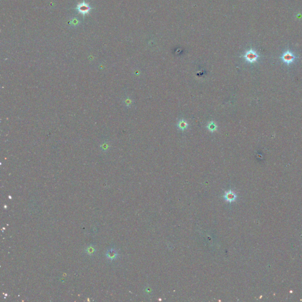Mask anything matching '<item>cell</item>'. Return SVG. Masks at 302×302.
<instances>
[{
	"instance_id": "1",
	"label": "cell",
	"mask_w": 302,
	"mask_h": 302,
	"mask_svg": "<svg viewBox=\"0 0 302 302\" xmlns=\"http://www.w3.org/2000/svg\"><path fill=\"white\" fill-rule=\"evenodd\" d=\"M243 57L247 62L254 63L257 61L258 59L259 58V55L255 50L250 49L245 52V53L243 56Z\"/></svg>"
},
{
	"instance_id": "2",
	"label": "cell",
	"mask_w": 302,
	"mask_h": 302,
	"mask_svg": "<svg viewBox=\"0 0 302 302\" xmlns=\"http://www.w3.org/2000/svg\"><path fill=\"white\" fill-rule=\"evenodd\" d=\"M75 9L78 12L82 14L83 16H85V15L89 14V12H90L91 9H92V8L90 6V5L88 3H86L85 0H83V1L82 3H78Z\"/></svg>"
},
{
	"instance_id": "3",
	"label": "cell",
	"mask_w": 302,
	"mask_h": 302,
	"mask_svg": "<svg viewBox=\"0 0 302 302\" xmlns=\"http://www.w3.org/2000/svg\"><path fill=\"white\" fill-rule=\"evenodd\" d=\"M296 57L292 51L287 50L283 53L282 56H281V59L286 64L290 65L294 62Z\"/></svg>"
},
{
	"instance_id": "4",
	"label": "cell",
	"mask_w": 302,
	"mask_h": 302,
	"mask_svg": "<svg viewBox=\"0 0 302 302\" xmlns=\"http://www.w3.org/2000/svg\"><path fill=\"white\" fill-rule=\"evenodd\" d=\"M224 198L226 201L228 202H232L236 200L237 195H236L231 190H229L225 193L224 195Z\"/></svg>"
},
{
	"instance_id": "5",
	"label": "cell",
	"mask_w": 302,
	"mask_h": 302,
	"mask_svg": "<svg viewBox=\"0 0 302 302\" xmlns=\"http://www.w3.org/2000/svg\"><path fill=\"white\" fill-rule=\"evenodd\" d=\"M106 256L107 258L110 261H113L117 258L118 256V253L117 251L114 248H110L106 252Z\"/></svg>"
},
{
	"instance_id": "6",
	"label": "cell",
	"mask_w": 302,
	"mask_h": 302,
	"mask_svg": "<svg viewBox=\"0 0 302 302\" xmlns=\"http://www.w3.org/2000/svg\"><path fill=\"white\" fill-rule=\"evenodd\" d=\"M177 126H178V127L180 130H185V129H187V127H188V123H187L186 121H185L184 120L181 119V120H180V121H178V124H177Z\"/></svg>"
},
{
	"instance_id": "7",
	"label": "cell",
	"mask_w": 302,
	"mask_h": 302,
	"mask_svg": "<svg viewBox=\"0 0 302 302\" xmlns=\"http://www.w3.org/2000/svg\"><path fill=\"white\" fill-rule=\"evenodd\" d=\"M207 128L208 129L209 131H210V132H214L217 129V125H216V123L214 122L211 121L208 123L207 126Z\"/></svg>"
},
{
	"instance_id": "8",
	"label": "cell",
	"mask_w": 302,
	"mask_h": 302,
	"mask_svg": "<svg viewBox=\"0 0 302 302\" xmlns=\"http://www.w3.org/2000/svg\"><path fill=\"white\" fill-rule=\"evenodd\" d=\"M85 252L89 256L94 254L95 253V252H96L95 247L93 246V245H89L85 249Z\"/></svg>"
},
{
	"instance_id": "9",
	"label": "cell",
	"mask_w": 302,
	"mask_h": 302,
	"mask_svg": "<svg viewBox=\"0 0 302 302\" xmlns=\"http://www.w3.org/2000/svg\"><path fill=\"white\" fill-rule=\"evenodd\" d=\"M71 24L73 26H77L79 24V21H78L77 18H73L72 19Z\"/></svg>"
}]
</instances>
